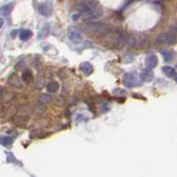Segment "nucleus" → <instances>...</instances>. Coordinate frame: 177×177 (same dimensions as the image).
<instances>
[{"label": "nucleus", "instance_id": "nucleus-14", "mask_svg": "<svg viewBox=\"0 0 177 177\" xmlns=\"http://www.w3.org/2000/svg\"><path fill=\"white\" fill-rule=\"evenodd\" d=\"M12 7H13V3H8L7 6H5V7H3L1 9H0V13L3 14V16H5V17H8L9 16V13H10V11H11V9H12Z\"/></svg>", "mask_w": 177, "mask_h": 177}, {"label": "nucleus", "instance_id": "nucleus-4", "mask_svg": "<svg viewBox=\"0 0 177 177\" xmlns=\"http://www.w3.org/2000/svg\"><path fill=\"white\" fill-rule=\"evenodd\" d=\"M38 11L41 16L43 17H50L53 12L52 10V6L48 3H39L38 5Z\"/></svg>", "mask_w": 177, "mask_h": 177}, {"label": "nucleus", "instance_id": "nucleus-19", "mask_svg": "<svg viewBox=\"0 0 177 177\" xmlns=\"http://www.w3.org/2000/svg\"><path fill=\"white\" fill-rule=\"evenodd\" d=\"M114 93L115 94H126V91H122L121 88H115Z\"/></svg>", "mask_w": 177, "mask_h": 177}, {"label": "nucleus", "instance_id": "nucleus-20", "mask_svg": "<svg viewBox=\"0 0 177 177\" xmlns=\"http://www.w3.org/2000/svg\"><path fill=\"white\" fill-rule=\"evenodd\" d=\"M3 26V19L0 18V28H1Z\"/></svg>", "mask_w": 177, "mask_h": 177}, {"label": "nucleus", "instance_id": "nucleus-11", "mask_svg": "<svg viewBox=\"0 0 177 177\" xmlns=\"http://www.w3.org/2000/svg\"><path fill=\"white\" fill-rule=\"evenodd\" d=\"M162 71H163V73L167 78L175 77V69L172 68V67H169V65H165V67H163V68H162Z\"/></svg>", "mask_w": 177, "mask_h": 177}, {"label": "nucleus", "instance_id": "nucleus-17", "mask_svg": "<svg viewBox=\"0 0 177 177\" xmlns=\"http://www.w3.org/2000/svg\"><path fill=\"white\" fill-rule=\"evenodd\" d=\"M166 37H167V33H163V35H158L157 37V39H156V42L157 43H164V42L166 41Z\"/></svg>", "mask_w": 177, "mask_h": 177}, {"label": "nucleus", "instance_id": "nucleus-2", "mask_svg": "<svg viewBox=\"0 0 177 177\" xmlns=\"http://www.w3.org/2000/svg\"><path fill=\"white\" fill-rule=\"evenodd\" d=\"M123 84L126 88H134L138 85V75L134 72L126 73L123 77Z\"/></svg>", "mask_w": 177, "mask_h": 177}, {"label": "nucleus", "instance_id": "nucleus-13", "mask_svg": "<svg viewBox=\"0 0 177 177\" xmlns=\"http://www.w3.org/2000/svg\"><path fill=\"white\" fill-rule=\"evenodd\" d=\"M31 37H32V32H31L30 30H21L20 33H19V38H20V40H22V41H27V40H29Z\"/></svg>", "mask_w": 177, "mask_h": 177}, {"label": "nucleus", "instance_id": "nucleus-22", "mask_svg": "<svg viewBox=\"0 0 177 177\" xmlns=\"http://www.w3.org/2000/svg\"><path fill=\"white\" fill-rule=\"evenodd\" d=\"M1 111H3V105L0 104V112H1Z\"/></svg>", "mask_w": 177, "mask_h": 177}, {"label": "nucleus", "instance_id": "nucleus-18", "mask_svg": "<svg viewBox=\"0 0 177 177\" xmlns=\"http://www.w3.org/2000/svg\"><path fill=\"white\" fill-rule=\"evenodd\" d=\"M164 59H165L166 62H168V61L172 60V56H170V53H168V52H164Z\"/></svg>", "mask_w": 177, "mask_h": 177}, {"label": "nucleus", "instance_id": "nucleus-10", "mask_svg": "<svg viewBox=\"0 0 177 177\" xmlns=\"http://www.w3.org/2000/svg\"><path fill=\"white\" fill-rule=\"evenodd\" d=\"M22 81L24 83H31L33 81V74L30 70H24V73H22Z\"/></svg>", "mask_w": 177, "mask_h": 177}, {"label": "nucleus", "instance_id": "nucleus-16", "mask_svg": "<svg viewBox=\"0 0 177 177\" xmlns=\"http://www.w3.org/2000/svg\"><path fill=\"white\" fill-rule=\"evenodd\" d=\"M12 143V138L10 137H1L0 138V144L5 145V146H9Z\"/></svg>", "mask_w": 177, "mask_h": 177}, {"label": "nucleus", "instance_id": "nucleus-6", "mask_svg": "<svg viewBox=\"0 0 177 177\" xmlns=\"http://www.w3.org/2000/svg\"><path fill=\"white\" fill-rule=\"evenodd\" d=\"M145 64L148 69H154L156 68L158 64V58L156 54H149L146 59H145Z\"/></svg>", "mask_w": 177, "mask_h": 177}, {"label": "nucleus", "instance_id": "nucleus-3", "mask_svg": "<svg viewBox=\"0 0 177 177\" xmlns=\"http://www.w3.org/2000/svg\"><path fill=\"white\" fill-rule=\"evenodd\" d=\"M68 35H69V39L75 44H79L83 41V37H82L81 32L78 30V28L73 26H70L68 28Z\"/></svg>", "mask_w": 177, "mask_h": 177}, {"label": "nucleus", "instance_id": "nucleus-9", "mask_svg": "<svg viewBox=\"0 0 177 177\" xmlns=\"http://www.w3.org/2000/svg\"><path fill=\"white\" fill-rule=\"evenodd\" d=\"M80 70H81L85 75H90L93 73V67H92L91 63L82 62L81 64H80Z\"/></svg>", "mask_w": 177, "mask_h": 177}, {"label": "nucleus", "instance_id": "nucleus-5", "mask_svg": "<svg viewBox=\"0 0 177 177\" xmlns=\"http://www.w3.org/2000/svg\"><path fill=\"white\" fill-rule=\"evenodd\" d=\"M86 27L91 32L95 33V35H101L105 31V26L100 22H90L86 24Z\"/></svg>", "mask_w": 177, "mask_h": 177}, {"label": "nucleus", "instance_id": "nucleus-1", "mask_svg": "<svg viewBox=\"0 0 177 177\" xmlns=\"http://www.w3.org/2000/svg\"><path fill=\"white\" fill-rule=\"evenodd\" d=\"M99 6V3H96L95 0H81L79 1L77 5V10L79 12V14H82V16H85L88 14L90 11L96 8Z\"/></svg>", "mask_w": 177, "mask_h": 177}, {"label": "nucleus", "instance_id": "nucleus-15", "mask_svg": "<svg viewBox=\"0 0 177 177\" xmlns=\"http://www.w3.org/2000/svg\"><path fill=\"white\" fill-rule=\"evenodd\" d=\"M50 101H51V96L49 94H42L41 98H40V102L43 103V104H48Z\"/></svg>", "mask_w": 177, "mask_h": 177}, {"label": "nucleus", "instance_id": "nucleus-12", "mask_svg": "<svg viewBox=\"0 0 177 177\" xmlns=\"http://www.w3.org/2000/svg\"><path fill=\"white\" fill-rule=\"evenodd\" d=\"M47 88H48V91H49L50 93H56V92L59 91V83L56 81L49 82L48 85H47Z\"/></svg>", "mask_w": 177, "mask_h": 177}, {"label": "nucleus", "instance_id": "nucleus-8", "mask_svg": "<svg viewBox=\"0 0 177 177\" xmlns=\"http://www.w3.org/2000/svg\"><path fill=\"white\" fill-rule=\"evenodd\" d=\"M166 43L172 46L176 42V27H172V29L169 30V32L167 33V37H166Z\"/></svg>", "mask_w": 177, "mask_h": 177}, {"label": "nucleus", "instance_id": "nucleus-7", "mask_svg": "<svg viewBox=\"0 0 177 177\" xmlns=\"http://www.w3.org/2000/svg\"><path fill=\"white\" fill-rule=\"evenodd\" d=\"M141 79H142V81H145V82H151L152 80H153L154 78V73L153 71H152V69H143L142 72H141L140 74Z\"/></svg>", "mask_w": 177, "mask_h": 177}, {"label": "nucleus", "instance_id": "nucleus-21", "mask_svg": "<svg viewBox=\"0 0 177 177\" xmlns=\"http://www.w3.org/2000/svg\"><path fill=\"white\" fill-rule=\"evenodd\" d=\"M1 94H3V88H0V96H1Z\"/></svg>", "mask_w": 177, "mask_h": 177}]
</instances>
